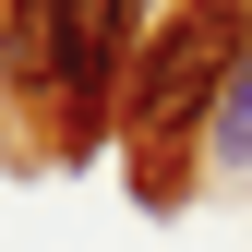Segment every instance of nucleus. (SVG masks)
I'll return each instance as SVG.
<instances>
[{"mask_svg": "<svg viewBox=\"0 0 252 252\" xmlns=\"http://www.w3.org/2000/svg\"><path fill=\"white\" fill-rule=\"evenodd\" d=\"M240 12H252V0H180V12L144 36V72H132V96H120L132 156H168L180 132L216 120V84L240 72Z\"/></svg>", "mask_w": 252, "mask_h": 252, "instance_id": "nucleus-1", "label": "nucleus"}, {"mask_svg": "<svg viewBox=\"0 0 252 252\" xmlns=\"http://www.w3.org/2000/svg\"><path fill=\"white\" fill-rule=\"evenodd\" d=\"M36 36H48V96H60V120H96L108 84L132 72L144 0H36Z\"/></svg>", "mask_w": 252, "mask_h": 252, "instance_id": "nucleus-2", "label": "nucleus"}, {"mask_svg": "<svg viewBox=\"0 0 252 252\" xmlns=\"http://www.w3.org/2000/svg\"><path fill=\"white\" fill-rule=\"evenodd\" d=\"M204 132H216V156H228V168H252V48H240V72L216 84V120H204Z\"/></svg>", "mask_w": 252, "mask_h": 252, "instance_id": "nucleus-3", "label": "nucleus"}]
</instances>
